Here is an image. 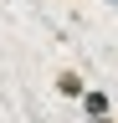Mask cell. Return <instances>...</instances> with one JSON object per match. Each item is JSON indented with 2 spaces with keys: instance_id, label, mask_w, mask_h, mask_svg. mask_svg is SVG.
Returning <instances> with one entry per match:
<instances>
[{
  "instance_id": "6da1fadb",
  "label": "cell",
  "mask_w": 118,
  "mask_h": 123,
  "mask_svg": "<svg viewBox=\"0 0 118 123\" xmlns=\"http://www.w3.org/2000/svg\"><path fill=\"white\" fill-rule=\"evenodd\" d=\"M56 92H62L67 103H82V92H87L82 72H77V67H62V72H56Z\"/></svg>"
},
{
  "instance_id": "7a4b0ae2",
  "label": "cell",
  "mask_w": 118,
  "mask_h": 123,
  "mask_svg": "<svg viewBox=\"0 0 118 123\" xmlns=\"http://www.w3.org/2000/svg\"><path fill=\"white\" fill-rule=\"evenodd\" d=\"M82 113L87 118H103V113H108V92H103V87H87L82 92Z\"/></svg>"
},
{
  "instance_id": "3957f363",
  "label": "cell",
  "mask_w": 118,
  "mask_h": 123,
  "mask_svg": "<svg viewBox=\"0 0 118 123\" xmlns=\"http://www.w3.org/2000/svg\"><path fill=\"white\" fill-rule=\"evenodd\" d=\"M87 123H118V118H113V113H103V118H87Z\"/></svg>"
}]
</instances>
